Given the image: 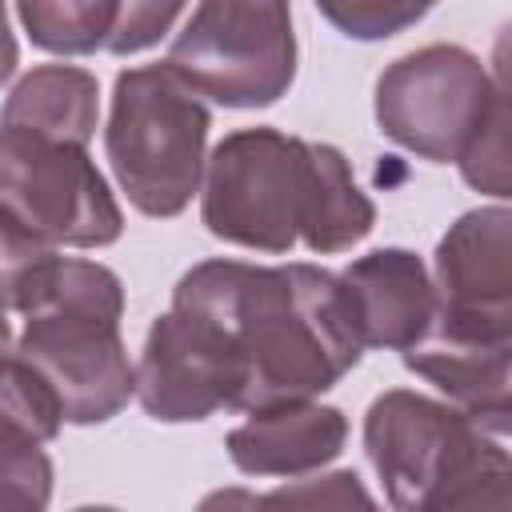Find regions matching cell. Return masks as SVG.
Instances as JSON below:
<instances>
[{"instance_id":"6da1fadb","label":"cell","mask_w":512,"mask_h":512,"mask_svg":"<svg viewBox=\"0 0 512 512\" xmlns=\"http://www.w3.org/2000/svg\"><path fill=\"white\" fill-rule=\"evenodd\" d=\"M168 308L220 360L228 412L316 400L364 356L340 272L304 260H200L176 280Z\"/></svg>"},{"instance_id":"7a4b0ae2","label":"cell","mask_w":512,"mask_h":512,"mask_svg":"<svg viewBox=\"0 0 512 512\" xmlns=\"http://www.w3.org/2000/svg\"><path fill=\"white\" fill-rule=\"evenodd\" d=\"M200 220L236 248L284 256L304 244L316 256H336L376 228V204L336 144L236 128L204 160Z\"/></svg>"},{"instance_id":"3957f363","label":"cell","mask_w":512,"mask_h":512,"mask_svg":"<svg viewBox=\"0 0 512 512\" xmlns=\"http://www.w3.org/2000/svg\"><path fill=\"white\" fill-rule=\"evenodd\" d=\"M20 316L24 332L12 352L48 380L64 424L88 428L128 408L136 364L120 336L124 284L108 264L56 256Z\"/></svg>"},{"instance_id":"277c9868","label":"cell","mask_w":512,"mask_h":512,"mask_svg":"<svg viewBox=\"0 0 512 512\" xmlns=\"http://www.w3.org/2000/svg\"><path fill=\"white\" fill-rule=\"evenodd\" d=\"M364 456L400 512L508 508V432L452 400L380 392L364 412Z\"/></svg>"},{"instance_id":"5b68a950","label":"cell","mask_w":512,"mask_h":512,"mask_svg":"<svg viewBox=\"0 0 512 512\" xmlns=\"http://www.w3.org/2000/svg\"><path fill=\"white\" fill-rule=\"evenodd\" d=\"M212 112L168 60L124 68L112 84L104 152L112 176L140 216H180L204 180Z\"/></svg>"},{"instance_id":"8992f818","label":"cell","mask_w":512,"mask_h":512,"mask_svg":"<svg viewBox=\"0 0 512 512\" xmlns=\"http://www.w3.org/2000/svg\"><path fill=\"white\" fill-rule=\"evenodd\" d=\"M500 100H508L504 68L492 76L464 44H424L376 76L372 112L376 128L404 152L456 164Z\"/></svg>"},{"instance_id":"52a82bcc","label":"cell","mask_w":512,"mask_h":512,"mask_svg":"<svg viewBox=\"0 0 512 512\" xmlns=\"http://www.w3.org/2000/svg\"><path fill=\"white\" fill-rule=\"evenodd\" d=\"M168 68L220 108H272L296 80L288 0H200L168 48Z\"/></svg>"},{"instance_id":"ba28073f","label":"cell","mask_w":512,"mask_h":512,"mask_svg":"<svg viewBox=\"0 0 512 512\" xmlns=\"http://www.w3.org/2000/svg\"><path fill=\"white\" fill-rule=\"evenodd\" d=\"M0 212L56 248H108L124 212L84 144L0 124Z\"/></svg>"},{"instance_id":"9c48e42d","label":"cell","mask_w":512,"mask_h":512,"mask_svg":"<svg viewBox=\"0 0 512 512\" xmlns=\"http://www.w3.org/2000/svg\"><path fill=\"white\" fill-rule=\"evenodd\" d=\"M436 312L448 324L512 336V212L472 208L448 224L432 256Z\"/></svg>"},{"instance_id":"30bf717a","label":"cell","mask_w":512,"mask_h":512,"mask_svg":"<svg viewBox=\"0 0 512 512\" xmlns=\"http://www.w3.org/2000/svg\"><path fill=\"white\" fill-rule=\"evenodd\" d=\"M404 368L424 376L444 400L480 416L496 432H508L512 420V336L476 332L448 324L440 316L400 352Z\"/></svg>"},{"instance_id":"8fae6325","label":"cell","mask_w":512,"mask_h":512,"mask_svg":"<svg viewBox=\"0 0 512 512\" xmlns=\"http://www.w3.org/2000/svg\"><path fill=\"white\" fill-rule=\"evenodd\" d=\"M184 0H16L28 40L52 56H136L160 44Z\"/></svg>"},{"instance_id":"7c38bea8","label":"cell","mask_w":512,"mask_h":512,"mask_svg":"<svg viewBox=\"0 0 512 512\" xmlns=\"http://www.w3.org/2000/svg\"><path fill=\"white\" fill-rule=\"evenodd\" d=\"M64 412L48 380L16 352H0V508H48L52 444Z\"/></svg>"},{"instance_id":"4fadbf2b","label":"cell","mask_w":512,"mask_h":512,"mask_svg":"<svg viewBox=\"0 0 512 512\" xmlns=\"http://www.w3.org/2000/svg\"><path fill=\"white\" fill-rule=\"evenodd\" d=\"M136 400L160 424H196L228 412V384L216 356L172 308L160 312L144 336L136 360Z\"/></svg>"},{"instance_id":"5bb4252c","label":"cell","mask_w":512,"mask_h":512,"mask_svg":"<svg viewBox=\"0 0 512 512\" xmlns=\"http://www.w3.org/2000/svg\"><path fill=\"white\" fill-rule=\"evenodd\" d=\"M340 284L348 292L352 324L364 348L404 352L436 312V288L428 264L408 248H376L344 264Z\"/></svg>"},{"instance_id":"9a60e30c","label":"cell","mask_w":512,"mask_h":512,"mask_svg":"<svg viewBox=\"0 0 512 512\" xmlns=\"http://www.w3.org/2000/svg\"><path fill=\"white\" fill-rule=\"evenodd\" d=\"M348 444V416L320 400H284L252 408L224 440L244 476H308L332 464Z\"/></svg>"},{"instance_id":"2e32d148","label":"cell","mask_w":512,"mask_h":512,"mask_svg":"<svg viewBox=\"0 0 512 512\" xmlns=\"http://www.w3.org/2000/svg\"><path fill=\"white\" fill-rule=\"evenodd\" d=\"M96 120H100V84L88 68L76 64H40L24 72L0 108V124L84 148L96 136Z\"/></svg>"},{"instance_id":"e0dca14e","label":"cell","mask_w":512,"mask_h":512,"mask_svg":"<svg viewBox=\"0 0 512 512\" xmlns=\"http://www.w3.org/2000/svg\"><path fill=\"white\" fill-rule=\"evenodd\" d=\"M312 4L340 36L376 44L420 24L440 0H312Z\"/></svg>"},{"instance_id":"ac0fdd59","label":"cell","mask_w":512,"mask_h":512,"mask_svg":"<svg viewBox=\"0 0 512 512\" xmlns=\"http://www.w3.org/2000/svg\"><path fill=\"white\" fill-rule=\"evenodd\" d=\"M56 256V244L40 240L20 220L0 212V304L8 312H20Z\"/></svg>"},{"instance_id":"d6986e66","label":"cell","mask_w":512,"mask_h":512,"mask_svg":"<svg viewBox=\"0 0 512 512\" xmlns=\"http://www.w3.org/2000/svg\"><path fill=\"white\" fill-rule=\"evenodd\" d=\"M460 176L468 188L488 192L496 200L512 196V168H508V100L496 104V112L488 116V124L480 128V136L468 144V152L456 160Z\"/></svg>"},{"instance_id":"ffe728a7","label":"cell","mask_w":512,"mask_h":512,"mask_svg":"<svg viewBox=\"0 0 512 512\" xmlns=\"http://www.w3.org/2000/svg\"><path fill=\"white\" fill-rule=\"evenodd\" d=\"M328 504V508H340V504H372V496L360 488V476L356 472H332V476H316L308 488H276L268 496H252V504Z\"/></svg>"},{"instance_id":"44dd1931","label":"cell","mask_w":512,"mask_h":512,"mask_svg":"<svg viewBox=\"0 0 512 512\" xmlns=\"http://www.w3.org/2000/svg\"><path fill=\"white\" fill-rule=\"evenodd\" d=\"M16 64H20V44H16L12 28H8V16L0 12V88H4L8 80H12Z\"/></svg>"},{"instance_id":"7402d4cb","label":"cell","mask_w":512,"mask_h":512,"mask_svg":"<svg viewBox=\"0 0 512 512\" xmlns=\"http://www.w3.org/2000/svg\"><path fill=\"white\" fill-rule=\"evenodd\" d=\"M8 344H12V324H8V308L0 304V352H8Z\"/></svg>"},{"instance_id":"603a6c76","label":"cell","mask_w":512,"mask_h":512,"mask_svg":"<svg viewBox=\"0 0 512 512\" xmlns=\"http://www.w3.org/2000/svg\"><path fill=\"white\" fill-rule=\"evenodd\" d=\"M0 12H4V0H0Z\"/></svg>"}]
</instances>
